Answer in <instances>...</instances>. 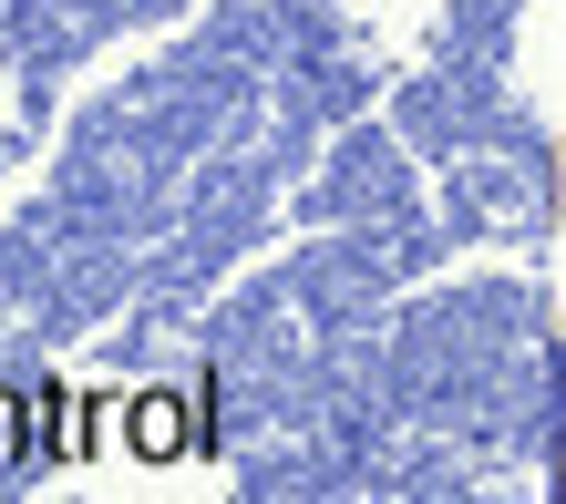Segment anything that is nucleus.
I'll return each instance as SVG.
<instances>
[{"instance_id":"nucleus-2","label":"nucleus","mask_w":566,"mask_h":504,"mask_svg":"<svg viewBox=\"0 0 566 504\" xmlns=\"http://www.w3.org/2000/svg\"><path fill=\"white\" fill-rule=\"evenodd\" d=\"M11 463H21V391H0V484H11Z\"/></svg>"},{"instance_id":"nucleus-1","label":"nucleus","mask_w":566,"mask_h":504,"mask_svg":"<svg viewBox=\"0 0 566 504\" xmlns=\"http://www.w3.org/2000/svg\"><path fill=\"white\" fill-rule=\"evenodd\" d=\"M124 453L135 463H186V453H207V422H196V391L176 381H145V391H124Z\"/></svg>"}]
</instances>
